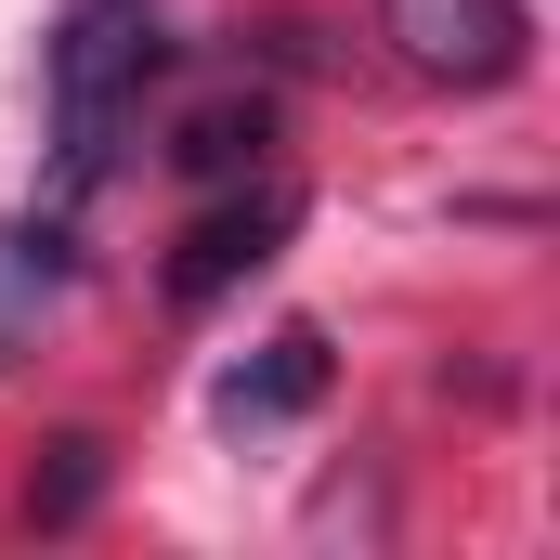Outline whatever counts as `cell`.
<instances>
[{
	"label": "cell",
	"instance_id": "5b68a950",
	"mask_svg": "<svg viewBox=\"0 0 560 560\" xmlns=\"http://www.w3.org/2000/svg\"><path fill=\"white\" fill-rule=\"evenodd\" d=\"M261 143H275V105H261V92H209V105L170 131V170H183V183H235V170H261Z\"/></svg>",
	"mask_w": 560,
	"mask_h": 560
},
{
	"label": "cell",
	"instance_id": "6da1fadb",
	"mask_svg": "<svg viewBox=\"0 0 560 560\" xmlns=\"http://www.w3.org/2000/svg\"><path fill=\"white\" fill-rule=\"evenodd\" d=\"M156 66H170V26L143 0H79L66 13V39H52V143H66V183H92L118 156V131H131Z\"/></svg>",
	"mask_w": 560,
	"mask_h": 560
},
{
	"label": "cell",
	"instance_id": "277c9868",
	"mask_svg": "<svg viewBox=\"0 0 560 560\" xmlns=\"http://www.w3.org/2000/svg\"><path fill=\"white\" fill-rule=\"evenodd\" d=\"M326 378H339V352H326V326H275L248 365H222V392H209V418L222 430H287L326 405Z\"/></svg>",
	"mask_w": 560,
	"mask_h": 560
},
{
	"label": "cell",
	"instance_id": "8992f818",
	"mask_svg": "<svg viewBox=\"0 0 560 560\" xmlns=\"http://www.w3.org/2000/svg\"><path fill=\"white\" fill-rule=\"evenodd\" d=\"M105 509V430H52L39 443V482H26V522L39 535H79Z\"/></svg>",
	"mask_w": 560,
	"mask_h": 560
},
{
	"label": "cell",
	"instance_id": "7a4b0ae2",
	"mask_svg": "<svg viewBox=\"0 0 560 560\" xmlns=\"http://www.w3.org/2000/svg\"><path fill=\"white\" fill-rule=\"evenodd\" d=\"M378 39L443 79V92H495V79H522V0H378Z\"/></svg>",
	"mask_w": 560,
	"mask_h": 560
},
{
	"label": "cell",
	"instance_id": "3957f363",
	"mask_svg": "<svg viewBox=\"0 0 560 560\" xmlns=\"http://www.w3.org/2000/svg\"><path fill=\"white\" fill-rule=\"evenodd\" d=\"M287 222H300V196H287V183L235 196V209H209V222L170 248V313H209L222 287H248V275H261V261L287 248Z\"/></svg>",
	"mask_w": 560,
	"mask_h": 560
}]
</instances>
